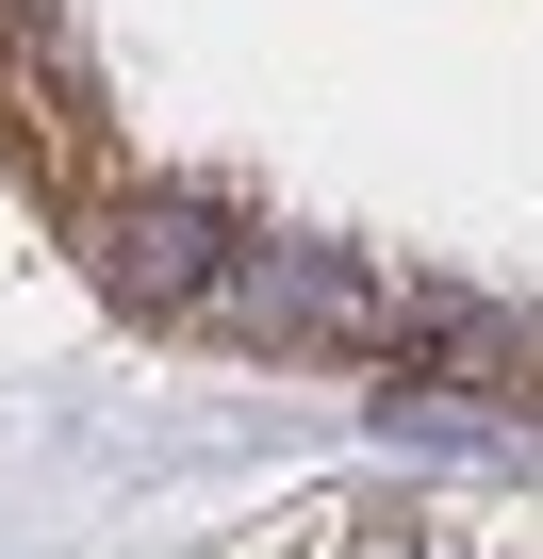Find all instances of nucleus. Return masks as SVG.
<instances>
[{"label": "nucleus", "instance_id": "nucleus-1", "mask_svg": "<svg viewBox=\"0 0 543 559\" xmlns=\"http://www.w3.org/2000/svg\"><path fill=\"white\" fill-rule=\"evenodd\" d=\"M99 280L132 313H181V297H214V214L198 198H149V214H116L99 230Z\"/></svg>", "mask_w": 543, "mask_h": 559}]
</instances>
